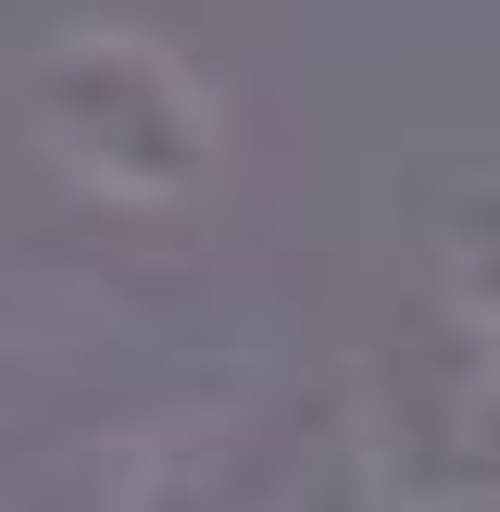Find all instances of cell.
<instances>
[{"label": "cell", "instance_id": "1", "mask_svg": "<svg viewBox=\"0 0 500 512\" xmlns=\"http://www.w3.org/2000/svg\"><path fill=\"white\" fill-rule=\"evenodd\" d=\"M25 138L88 200H138V213L200 200L225 163V125L200 100V75L163 38H138V25H63L25 63Z\"/></svg>", "mask_w": 500, "mask_h": 512}]
</instances>
